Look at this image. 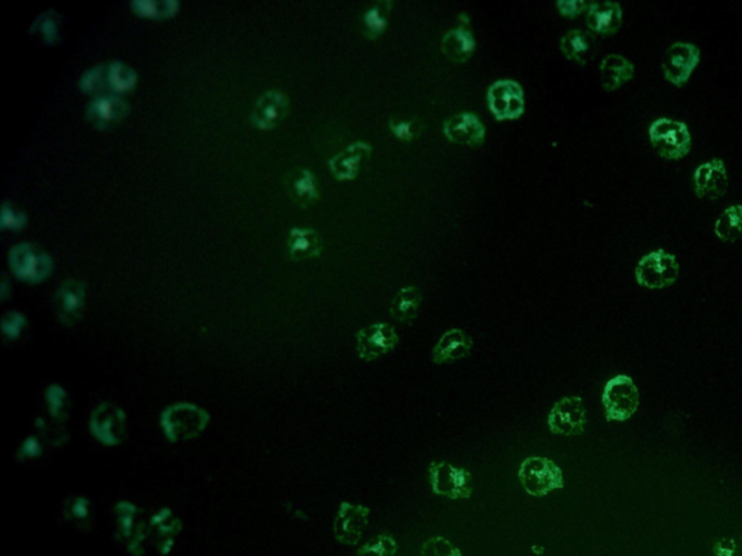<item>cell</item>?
Returning <instances> with one entry per match:
<instances>
[{
    "label": "cell",
    "mask_w": 742,
    "mask_h": 556,
    "mask_svg": "<svg viewBox=\"0 0 742 556\" xmlns=\"http://www.w3.org/2000/svg\"><path fill=\"white\" fill-rule=\"evenodd\" d=\"M715 235L722 243H736L742 236V204H732L715 223Z\"/></svg>",
    "instance_id": "f546056e"
},
{
    "label": "cell",
    "mask_w": 742,
    "mask_h": 556,
    "mask_svg": "<svg viewBox=\"0 0 742 556\" xmlns=\"http://www.w3.org/2000/svg\"><path fill=\"white\" fill-rule=\"evenodd\" d=\"M397 543L390 535H378L370 539L357 551V556H395Z\"/></svg>",
    "instance_id": "f35d334b"
},
{
    "label": "cell",
    "mask_w": 742,
    "mask_h": 556,
    "mask_svg": "<svg viewBox=\"0 0 742 556\" xmlns=\"http://www.w3.org/2000/svg\"><path fill=\"white\" fill-rule=\"evenodd\" d=\"M680 265L677 258L666 250H656L644 255L636 267V280L649 290L667 289L677 282Z\"/></svg>",
    "instance_id": "5b68a950"
},
{
    "label": "cell",
    "mask_w": 742,
    "mask_h": 556,
    "mask_svg": "<svg viewBox=\"0 0 742 556\" xmlns=\"http://www.w3.org/2000/svg\"><path fill=\"white\" fill-rule=\"evenodd\" d=\"M289 192L292 199L300 206H307L318 199V184L307 168H296L289 174Z\"/></svg>",
    "instance_id": "4316f807"
},
{
    "label": "cell",
    "mask_w": 742,
    "mask_h": 556,
    "mask_svg": "<svg viewBox=\"0 0 742 556\" xmlns=\"http://www.w3.org/2000/svg\"><path fill=\"white\" fill-rule=\"evenodd\" d=\"M476 50L475 36L466 28L451 29L441 41V51L453 63H466Z\"/></svg>",
    "instance_id": "603a6c76"
},
{
    "label": "cell",
    "mask_w": 742,
    "mask_h": 556,
    "mask_svg": "<svg viewBox=\"0 0 742 556\" xmlns=\"http://www.w3.org/2000/svg\"><path fill=\"white\" fill-rule=\"evenodd\" d=\"M473 348V339L461 329L446 332L432 350V361L436 364H450L467 357Z\"/></svg>",
    "instance_id": "ffe728a7"
},
{
    "label": "cell",
    "mask_w": 742,
    "mask_h": 556,
    "mask_svg": "<svg viewBox=\"0 0 742 556\" xmlns=\"http://www.w3.org/2000/svg\"><path fill=\"white\" fill-rule=\"evenodd\" d=\"M175 538H158L157 550L160 555H168L175 550Z\"/></svg>",
    "instance_id": "c3c4849f"
},
{
    "label": "cell",
    "mask_w": 742,
    "mask_h": 556,
    "mask_svg": "<svg viewBox=\"0 0 742 556\" xmlns=\"http://www.w3.org/2000/svg\"><path fill=\"white\" fill-rule=\"evenodd\" d=\"M107 65H95L83 73L80 77V89L83 92L92 93L95 96L106 94L107 89Z\"/></svg>",
    "instance_id": "d590c367"
},
{
    "label": "cell",
    "mask_w": 742,
    "mask_h": 556,
    "mask_svg": "<svg viewBox=\"0 0 742 556\" xmlns=\"http://www.w3.org/2000/svg\"><path fill=\"white\" fill-rule=\"evenodd\" d=\"M389 129L393 135L402 143H411L424 133V124L416 118L406 119V121L392 118L389 121Z\"/></svg>",
    "instance_id": "74e56055"
},
{
    "label": "cell",
    "mask_w": 742,
    "mask_h": 556,
    "mask_svg": "<svg viewBox=\"0 0 742 556\" xmlns=\"http://www.w3.org/2000/svg\"><path fill=\"white\" fill-rule=\"evenodd\" d=\"M55 314L65 326H73L82 319L86 304V285L85 283L68 278L61 283L55 292Z\"/></svg>",
    "instance_id": "5bb4252c"
},
{
    "label": "cell",
    "mask_w": 742,
    "mask_h": 556,
    "mask_svg": "<svg viewBox=\"0 0 742 556\" xmlns=\"http://www.w3.org/2000/svg\"><path fill=\"white\" fill-rule=\"evenodd\" d=\"M289 253L292 260H311L321 253V239L312 229L295 228L289 233Z\"/></svg>",
    "instance_id": "484cf974"
},
{
    "label": "cell",
    "mask_w": 742,
    "mask_h": 556,
    "mask_svg": "<svg viewBox=\"0 0 742 556\" xmlns=\"http://www.w3.org/2000/svg\"><path fill=\"white\" fill-rule=\"evenodd\" d=\"M44 455V445L41 439L36 435L26 436L16 451V461L25 462V461L38 460Z\"/></svg>",
    "instance_id": "60d3db41"
},
{
    "label": "cell",
    "mask_w": 742,
    "mask_h": 556,
    "mask_svg": "<svg viewBox=\"0 0 742 556\" xmlns=\"http://www.w3.org/2000/svg\"><path fill=\"white\" fill-rule=\"evenodd\" d=\"M624 21L621 5L617 2H593L586 12V24L599 35H614Z\"/></svg>",
    "instance_id": "d6986e66"
},
{
    "label": "cell",
    "mask_w": 742,
    "mask_h": 556,
    "mask_svg": "<svg viewBox=\"0 0 742 556\" xmlns=\"http://www.w3.org/2000/svg\"><path fill=\"white\" fill-rule=\"evenodd\" d=\"M602 403L607 422L629 421L639 406V392L634 380L624 374L610 378L603 389Z\"/></svg>",
    "instance_id": "277c9868"
},
{
    "label": "cell",
    "mask_w": 742,
    "mask_h": 556,
    "mask_svg": "<svg viewBox=\"0 0 742 556\" xmlns=\"http://www.w3.org/2000/svg\"><path fill=\"white\" fill-rule=\"evenodd\" d=\"M9 292H11V287H9V278H7L6 274H2V283H0V297H2V300L6 299Z\"/></svg>",
    "instance_id": "681fc988"
},
{
    "label": "cell",
    "mask_w": 742,
    "mask_h": 556,
    "mask_svg": "<svg viewBox=\"0 0 742 556\" xmlns=\"http://www.w3.org/2000/svg\"><path fill=\"white\" fill-rule=\"evenodd\" d=\"M289 111V100L277 90L266 92L256 100L251 112L253 124L258 128L268 129L277 125L278 122L285 119Z\"/></svg>",
    "instance_id": "ac0fdd59"
},
{
    "label": "cell",
    "mask_w": 742,
    "mask_h": 556,
    "mask_svg": "<svg viewBox=\"0 0 742 556\" xmlns=\"http://www.w3.org/2000/svg\"><path fill=\"white\" fill-rule=\"evenodd\" d=\"M487 104L497 121L517 119L525 111L524 90L514 80H499L489 87Z\"/></svg>",
    "instance_id": "8fae6325"
},
{
    "label": "cell",
    "mask_w": 742,
    "mask_h": 556,
    "mask_svg": "<svg viewBox=\"0 0 742 556\" xmlns=\"http://www.w3.org/2000/svg\"><path fill=\"white\" fill-rule=\"evenodd\" d=\"M90 433L105 446H116L126 439V414L121 407L102 403L92 412Z\"/></svg>",
    "instance_id": "52a82bcc"
},
{
    "label": "cell",
    "mask_w": 742,
    "mask_h": 556,
    "mask_svg": "<svg viewBox=\"0 0 742 556\" xmlns=\"http://www.w3.org/2000/svg\"><path fill=\"white\" fill-rule=\"evenodd\" d=\"M700 63L699 46L692 43H678L668 46L664 55V79L676 87L685 86Z\"/></svg>",
    "instance_id": "9c48e42d"
},
{
    "label": "cell",
    "mask_w": 742,
    "mask_h": 556,
    "mask_svg": "<svg viewBox=\"0 0 742 556\" xmlns=\"http://www.w3.org/2000/svg\"><path fill=\"white\" fill-rule=\"evenodd\" d=\"M444 135L450 143L477 146L485 141L486 128L475 114L464 112L444 122Z\"/></svg>",
    "instance_id": "e0dca14e"
},
{
    "label": "cell",
    "mask_w": 742,
    "mask_h": 556,
    "mask_svg": "<svg viewBox=\"0 0 742 556\" xmlns=\"http://www.w3.org/2000/svg\"><path fill=\"white\" fill-rule=\"evenodd\" d=\"M209 422V414L195 404H175L160 416L161 431L170 442L196 438Z\"/></svg>",
    "instance_id": "7a4b0ae2"
},
{
    "label": "cell",
    "mask_w": 742,
    "mask_h": 556,
    "mask_svg": "<svg viewBox=\"0 0 742 556\" xmlns=\"http://www.w3.org/2000/svg\"><path fill=\"white\" fill-rule=\"evenodd\" d=\"M648 136L654 150L664 160H682L692 150V135L685 122L657 119L649 125Z\"/></svg>",
    "instance_id": "6da1fadb"
},
{
    "label": "cell",
    "mask_w": 742,
    "mask_h": 556,
    "mask_svg": "<svg viewBox=\"0 0 742 556\" xmlns=\"http://www.w3.org/2000/svg\"><path fill=\"white\" fill-rule=\"evenodd\" d=\"M129 114V104L121 94L106 93L93 97L86 107V118L97 129H109L116 125Z\"/></svg>",
    "instance_id": "2e32d148"
},
{
    "label": "cell",
    "mask_w": 742,
    "mask_h": 556,
    "mask_svg": "<svg viewBox=\"0 0 742 556\" xmlns=\"http://www.w3.org/2000/svg\"><path fill=\"white\" fill-rule=\"evenodd\" d=\"M44 402H45L46 411L51 421L58 426L67 423L70 417V399H68L67 390L57 382H51L46 385L44 392Z\"/></svg>",
    "instance_id": "f1b7e54d"
},
{
    "label": "cell",
    "mask_w": 742,
    "mask_h": 556,
    "mask_svg": "<svg viewBox=\"0 0 742 556\" xmlns=\"http://www.w3.org/2000/svg\"><path fill=\"white\" fill-rule=\"evenodd\" d=\"M590 4H586L583 0H560L556 2V9L560 12L561 16L566 18H576L583 12H587Z\"/></svg>",
    "instance_id": "ee69618b"
},
{
    "label": "cell",
    "mask_w": 742,
    "mask_h": 556,
    "mask_svg": "<svg viewBox=\"0 0 742 556\" xmlns=\"http://www.w3.org/2000/svg\"><path fill=\"white\" fill-rule=\"evenodd\" d=\"M399 336L389 324H370L358 331L356 335L358 357L365 361H375L396 348Z\"/></svg>",
    "instance_id": "7c38bea8"
},
{
    "label": "cell",
    "mask_w": 742,
    "mask_h": 556,
    "mask_svg": "<svg viewBox=\"0 0 742 556\" xmlns=\"http://www.w3.org/2000/svg\"><path fill=\"white\" fill-rule=\"evenodd\" d=\"M26 225V214L24 212L16 211L9 202L5 200L0 212V228L21 229Z\"/></svg>",
    "instance_id": "b9f144b4"
},
{
    "label": "cell",
    "mask_w": 742,
    "mask_h": 556,
    "mask_svg": "<svg viewBox=\"0 0 742 556\" xmlns=\"http://www.w3.org/2000/svg\"><path fill=\"white\" fill-rule=\"evenodd\" d=\"M129 7L148 18H167L179 11L177 0H133Z\"/></svg>",
    "instance_id": "e575fe53"
},
{
    "label": "cell",
    "mask_w": 742,
    "mask_h": 556,
    "mask_svg": "<svg viewBox=\"0 0 742 556\" xmlns=\"http://www.w3.org/2000/svg\"><path fill=\"white\" fill-rule=\"evenodd\" d=\"M9 265L19 280L36 284L50 277L53 258L34 243H21L9 251Z\"/></svg>",
    "instance_id": "8992f818"
},
{
    "label": "cell",
    "mask_w": 742,
    "mask_h": 556,
    "mask_svg": "<svg viewBox=\"0 0 742 556\" xmlns=\"http://www.w3.org/2000/svg\"><path fill=\"white\" fill-rule=\"evenodd\" d=\"M517 478L529 496L544 497L564 489L563 472L548 458L529 457L522 461Z\"/></svg>",
    "instance_id": "3957f363"
},
{
    "label": "cell",
    "mask_w": 742,
    "mask_h": 556,
    "mask_svg": "<svg viewBox=\"0 0 742 556\" xmlns=\"http://www.w3.org/2000/svg\"><path fill=\"white\" fill-rule=\"evenodd\" d=\"M61 26H63L61 15L54 9H48L36 16L35 21L31 24L29 34L40 36L45 44H55L61 40Z\"/></svg>",
    "instance_id": "4dcf8cb0"
},
{
    "label": "cell",
    "mask_w": 742,
    "mask_h": 556,
    "mask_svg": "<svg viewBox=\"0 0 742 556\" xmlns=\"http://www.w3.org/2000/svg\"><path fill=\"white\" fill-rule=\"evenodd\" d=\"M593 48V35L583 29H571L561 36L560 50L567 60L577 65H586L590 58Z\"/></svg>",
    "instance_id": "d4e9b609"
},
{
    "label": "cell",
    "mask_w": 742,
    "mask_h": 556,
    "mask_svg": "<svg viewBox=\"0 0 742 556\" xmlns=\"http://www.w3.org/2000/svg\"><path fill=\"white\" fill-rule=\"evenodd\" d=\"M28 326V319L19 311H9L0 321V331L7 343H16Z\"/></svg>",
    "instance_id": "8d00e7d4"
},
{
    "label": "cell",
    "mask_w": 742,
    "mask_h": 556,
    "mask_svg": "<svg viewBox=\"0 0 742 556\" xmlns=\"http://www.w3.org/2000/svg\"><path fill=\"white\" fill-rule=\"evenodd\" d=\"M65 519L75 523L80 531H89L92 528V503L86 496H73L65 500L63 506Z\"/></svg>",
    "instance_id": "1f68e13d"
},
{
    "label": "cell",
    "mask_w": 742,
    "mask_h": 556,
    "mask_svg": "<svg viewBox=\"0 0 742 556\" xmlns=\"http://www.w3.org/2000/svg\"><path fill=\"white\" fill-rule=\"evenodd\" d=\"M115 511H116V538L121 542H129L138 526L136 514L139 513V509L129 501H119L115 506Z\"/></svg>",
    "instance_id": "836d02e7"
},
{
    "label": "cell",
    "mask_w": 742,
    "mask_h": 556,
    "mask_svg": "<svg viewBox=\"0 0 742 556\" xmlns=\"http://www.w3.org/2000/svg\"><path fill=\"white\" fill-rule=\"evenodd\" d=\"M146 529L148 528H146L145 524H144L143 521H139L138 526H136L135 533H134L133 538L129 539L128 542V552L131 553V555L143 556Z\"/></svg>",
    "instance_id": "f6af8a7d"
},
{
    "label": "cell",
    "mask_w": 742,
    "mask_h": 556,
    "mask_svg": "<svg viewBox=\"0 0 742 556\" xmlns=\"http://www.w3.org/2000/svg\"><path fill=\"white\" fill-rule=\"evenodd\" d=\"M458 21L463 22V25H467V24H470V19H468V16L466 14L458 15Z\"/></svg>",
    "instance_id": "f907efd6"
},
{
    "label": "cell",
    "mask_w": 742,
    "mask_h": 556,
    "mask_svg": "<svg viewBox=\"0 0 742 556\" xmlns=\"http://www.w3.org/2000/svg\"><path fill=\"white\" fill-rule=\"evenodd\" d=\"M371 151L373 148L370 144L361 143V141L346 146L343 153H339L338 155L329 160L332 174L341 182L356 179L360 172L361 163L370 157Z\"/></svg>",
    "instance_id": "44dd1931"
},
{
    "label": "cell",
    "mask_w": 742,
    "mask_h": 556,
    "mask_svg": "<svg viewBox=\"0 0 742 556\" xmlns=\"http://www.w3.org/2000/svg\"><path fill=\"white\" fill-rule=\"evenodd\" d=\"M421 306V293L414 285L405 287L397 293L390 304V314L395 321L412 323L416 319Z\"/></svg>",
    "instance_id": "83f0119b"
},
{
    "label": "cell",
    "mask_w": 742,
    "mask_h": 556,
    "mask_svg": "<svg viewBox=\"0 0 742 556\" xmlns=\"http://www.w3.org/2000/svg\"><path fill=\"white\" fill-rule=\"evenodd\" d=\"M393 6L395 4L392 0H380L368 7L361 19V33L365 38L370 41L378 40L386 33Z\"/></svg>",
    "instance_id": "cb8c5ba5"
},
{
    "label": "cell",
    "mask_w": 742,
    "mask_h": 556,
    "mask_svg": "<svg viewBox=\"0 0 742 556\" xmlns=\"http://www.w3.org/2000/svg\"><path fill=\"white\" fill-rule=\"evenodd\" d=\"M368 507L360 504L341 503L336 521H334V535L339 543L346 546L357 545L363 538V531L367 528Z\"/></svg>",
    "instance_id": "9a60e30c"
},
{
    "label": "cell",
    "mask_w": 742,
    "mask_h": 556,
    "mask_svg": "<svg viewBox=\"0 0 742 556\" xmlns=\"http://www.w3.org/2000/svg\"><path fill=\"white\" fill-rule=\"evenodd\" d=\"M715 556H742V536H725L712 546Z\"/></svg>",
    "instance_id": "7bdbcfd3"
},
{
    "label": "cell",
    "mask_w": 742,
    "mask_h": 556,
    "mask_svg": "<svg viewBox=\"0 0 742 556\" xmlns=\"http://www.w3.org/2000/svg\"><path fill=\"white\" fill-rule=\"evenodd\" d=\"M548 429L556 435H582L587 424L582 397H563L554 404L548 414Z\"/></svg>",
    "instance_id": "30bf717a"
},
{
    "label": "cell",
    "mask_w": 742,
    "mask_h": 556,
    "mask_svg": "<svg viewBox=\"0 0 742 556\" xmlns=\"http://www.w3.org/2000/svg\"><path fill=\"white\" fill-rule=\"evenodd\" d=\"M421 556H463L461 551L443 536L431 538L424 543Z\"/></svg>",
    "instance_id": "ab89813d"
},
{
    "label": "cell",
    "mask_w": 742,
    "mask_h": 556,
    "mask_svg": "<svg viewBox=\"0 0 742 556\" xmlns=\"http://www.w3.org/2000/svg\"><path fill=\"white\" fill-rule=\"evenodd\" d=\"M432 492L451 500L470 499L473 496L471 474L464 468H456L448 462H432L429 465Z\"/></svg>",
    "instance_id": "ba28073f"
},
{
    "label": "cell",
    "mask_w": 742,
    "mask_h": 556,
    "mask_svg": "<svg viewBox=\"0 0 742 556\" xmlns=\"http://www.w3.org/2000/svg\"><path fill=\"white\" fill-rule=\"evenodd\" d=\"M173 519V511L172 509H168V507H163V509L158 510L155 513L151 516L150 523H148V528L151 529H157L160 528L161 524L167 523L168 521H172Z\"/></svg>",
    "instance_id": "7dc6e473"
},
{
    "label": "cell",
    "mask_w": 742,
    "mask_h": 556,
    "mask_svg": "<svg viewBox=\"0 0 742 556\" xmlns=\"http://www.w3.org/2000/svg\"><path fill=\"white\" fill-rule=\"evenodd\" d=\"M636 74V67L628 58L619 54H609L603 58L599 67L600 84L605 92L621 89Z\"/></svg>",
    "instance_id": "7402d4cb"
},
{
    "label": "cell",
    "mask_w": 742,
    "mask_h": 556,
    "mask_svg": "<svg viewBox=\"0 0 742 556\" xmlns=\"http://www.w3.org/2000/svg\"><path fill=\"white\" fill-rule=\"evenodd\" d=\"M728 173L724 160L714 158L696 168L693 174V192L699 199H721L728 190Z\"/></svg>",
    "instance_id": "4fadbf2b"
},
{
    "label": "cell",
    "mask_w": 742,
    "mask_h": 556,
    "mask_svg": "<svg viewBox=\"0 0 742 556\" xmlns=\"http://www.w3.org/2000/svg\"><path fill=\"white\" fill-rule=\"evenodd\" d=\"M107 89L109 93L122 94L136 86L138 75L133 68L124 65L122 61H112L107 65Z\"/></svg>",
    "instance_id": "d6a6232c"
},
{
    "label": "cell",
    "mask_w": 742,
    "mask_h": 556,
    "mask_svg": "<svg viewBox=\"0 0 742 556\" xmlns=\"http://www.w3.org/2000/svg\"><path fill=\"white\" fill-rule=\"evenodd\" d=\"M183 529L182 521L177 517H173L172 521H168L167 523L161 524L160 528L155 529L157 531L158 538H175L177 533H180Z\"/></svg>",
    "instance_id": "bcb514c9"
}]
</instances>
